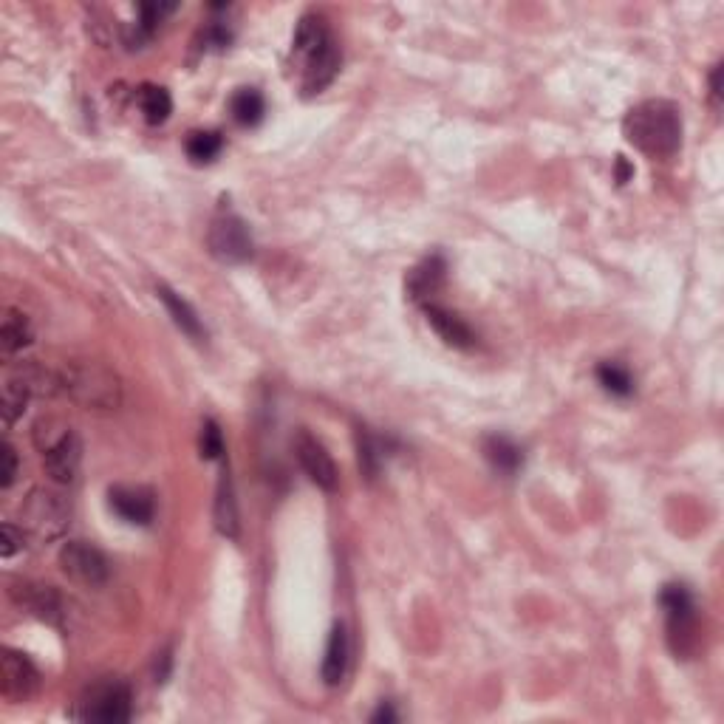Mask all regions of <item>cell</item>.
<instances>
[{
  "label": "cell",
  "mask_w": 724,
  "mask_h": 724,
  "mask_svg": "<svg viewBox=\"0 0 724 724\" xmlns=\"http://www.w3.org/2000/svg\"><path fill=\"white\" fill-rule=\"evenodd\" d=\"M623 133L648 159H671L682 148V111L668 99H645L626 114Z\"/></svg>",
  "instance_id": "cell-1"
},
{
  "label": "cell",
  "mask_w": 724,
  "mask_h": 724,
  "mask_svg": "<svg viewBox=\"0 0 724 724\" xmlns=\"http://www.w3.org/2000/svg\"><path fill=\"white\" fill-rule=\"evenodd\" d=\"M292 60L300 71L303 94H320L340 71V49L320 17L306 15L297 23L292 40Z\"/></svg>",
  "instance_id": "cell-2"
},
{
  "label": "cell",
  "mask_w": 724,
  "mask_h": 724,
  "mask_svg": "<svg viewBox=\"0 0 724 724\" xmlns=\"http://www.w3.org/2000/svg\"><path fill=\"white\" fill-rule=\"evenodd\" d=\"M57 394L88 411H116L122 405V382L108 365L94 360H71L54 371Z\"/></svg>",
  "instance_id": "cell-3"
},
{
  "label": "cell",
  "mask_w": 724,
  "mask_h": 724,
  "mask_svg": "<svg viewBox=\"0 0 724 724\" xmlns=\"http://www.w3.org/2000/svg\"><path fill=\"white\" fill-rule=\"evenodd\" d=\"M659 606L668 620V645L676 657L691 659L699 651V617L693 594L682 583H671L659 594Z\"/></svg>",
  "instance_id": "cell-4"
},
{
  "label": "cell",
  "mask_w": 724,
  "mask_h": 724,
  "mask_svg": "<svg viewBox=\"0 0 724 724\" xmlns=\"http://www.w3.org/2000/svg\"><path fill=\"white\" fill-rule=\"evenodd\" d=\"M74 716L80 722H128L133 716V693L122 679H99L77 699Z\"/></svg>",
  "instance_id": "cell-5"
},
{
  "label": "cell",
  "mask_w": 724,
  "mask_h": 724,
  "mask_svg": "<svg viewBox=\"0 0 724 724\" xmlns=\"http://www.w3.org/2000/svg\"><path fill=\"white\" fill-rule=\"evenodd\" d=\"M71 518V504L57 490H32L23 504V521L26 529L40 541H54L63 535Z\"/></svg>",
  "instance_id": "cell-6"
},
{
  "label": "cell",
  "mask_w": 724,
  "mask_h": 724,
  "mask_svg": "<svg viewBox=\"0 0 724 724\" xmlns=\"http://www.w3.org/2000/svg\"><path fill=\"white\" fill-rule=\"evenodd\" d=\"M207 247L221 264H244L252 258V235L244 218L235 213L215 215L210 232H207Z\"/></svg>",
  "instance_id": "cell-7"
},
{
  "label": "cell",
  "mask_w": 724,
  "mask_h": 724,
  "mask_svg": "<svg viewBox=\"0 0 724 724\" xmlns=\"http://www.w3.org/2000/svg\"><path fill=\"white\" fill-rule=\"evenodd\" d=\"M60 569H63L74 583L88 586V589L105 586V580L111 575L108 558L99 552L94 543L88 541H68L66 546L60 549Z\"/></svg>",
  "instance_id": "cell-8"
},
{
  "label": "cell",
  "mask_w": 724,
  "mask_h": 724,
  "mask_svg": "<svg viewBox=\"0 0 724 724\" xmlns=\"http://www.w3.org/2000/svg\"><path fill=\"white\" fill-rule=\"evenodd\" d=\"M295 453L303 473L312 478L314 484L326 493H334L337 484H340V470L337 464L331 459V453L323 447V442H317L312 433H300L295 439Z\"/></svg>",
  "instance_id": "cell-9"
},
{
  "label": "cell",
  "mask_w": 724,
  "mask_h": 724,
  "mask_svg": "<svg viewBox=\"0 0 724 724\" xmlns=\"http://www.w3.org/2000/svg\"><path fill=\"white\" fill-rule=\"evenodd\" d=\"M80 464H83V442L71 428L54 445L43 450V467L54 484H74Z\"/></svg>",
  "instance_id": "cell-10"
},
{
  "label": "cell",
  "mask_w": 724,
  "mask_h": 724,
  "mask_svg": "<svg viewBox=\"0 0 724 724\" xmlns=\"http://www.w3.org/2000/svg\"><path fill=\"white\" fill-rule=\"evenodd\" d=\"M37 685H40V674L32 665V659L26 657V654H20V651L6 648L3 657H0V688H3V696L23 702V699H29L37 691Z\"/></svg>",
  "instance_id": "cell-11"
},
{
  "label": "cell",
  "mask_w": 724,
  "mask_h": 724,
  "mask_svg": "<svg viewBox=\"0 0 724 724\" xmlns=\"http://www.w3.org/2000/svg\"><path fill=\"white\" fill-rule=\"evenodd\" d=\"M108 504L122 521L136 527H148L156 518V498L145 487H114L108 493Z\"/></svg>",
  "instance_id": "cell-12"
},
{
  "label": "cell",
  "mask_w": 724,
  "mask_h": 724,
  "mask_svg": "<svg viewBox=\"0 0 724 724\" xmlns=\"http://www.w3.org/2000/svg\"><path fill=\"white\" fill-rule=\"evenodd\" d=\"M12 597L15 603H20L26 611H32L34 617L46 620L51 626L60 623L63 617V600L60 594L54 592L51 586H43V583H32V580H20L12 586Z\"/></svg>",
  "instance_id": "cell-13"
},
{
  "label": "cell",
  "mask_w": 724,
  "mask_h": 724,
  "mask_svg": "<svg viewBox=\"0 0 724 724\" xmlns=\"http://www.w3.org/2000/svg\"><path fill=\"white\" fill-rule=\"evenodd\" d=\"M422 309L428 314V323L433 326V331L445 340L447 346L453 348L476 346V331L470 329L459 314L447 312L445 306H439V303H433V300H430V303H422Z\"/></svg>",
  "instance_id": "cell-14"
},
{
  "label": "cell",
  "mask_w": 724,
  "mask_h": 724,
  "mask_svg": "<svg viewBox=\"0 0 724 724\" xmlns=\"http://www.w3.org/2000/svg\"><path fill=\"white\" fill-rule=\"evenodd\" d=\"M348 654H351V648H348V634L343 626H334L329 634V642H326V657H323V668H320V674H323V682L334 688V685H340L343 679H346V671H348Z\"/></svg>",
  "instance_id": "cell-15"
},
{
  "label": "cell",
  "mask_w": 724,
  "mask_h": 724,
  "mask_svg": "<svg viewBox=\"0 0 724 724\" xmlns=\"http://www.w3.org/2000/svg\"><path fill=\"white\" fill-rule=\"evenodd\" d=\"M445 272L447 266L439 255H433V258H428V261H422V264L416 266L411 275H408V289H411L413 300L430 303L433 295L439 292L442 280H445Z\"/></svg>",
  "instance_id": "cell-16"
},
{
  "label": "cell",
  "mask_w": 724,
  "mask_h": 724,
  "mask_svg": "<svg viewBox=\"0 0 724 724\" xmlns=\"http://www.w3.org/2000/svg\"><path fill=\"white\" fill-rule=\"evenodd\" d=\"M156 295H159V300L165 303V309L167 314L173 317V323L179 326L190 340H201V337H207V331H204V326H201V320H198V314L196 309L184 300V297L179 295V292H173L170 286H159L156 289Z\"/></svg>",
  "instance_id": "cell-17"
},
{
  "label": "cell",
  "mask_w": 724,
  "mask_h": 724,
  "mask_svg": "<svg viewBox=\"0 0 724 724\" xmlns=\"http://www.w3.org/2000/svg\"><path fill=\"white\" fill-rule=\"evenodd\" d=\"M481 450H484V459L490 461L498 473H507V476L518 473V467L524 464V450L507 436H487L481 442Z\"/></svg>",
  "instance_id": "cell-18"
},
{
  "label": "cell",
  "mask_w": 724,
  "mask_h": 724,
  "mask_svg": "<svg viewBox=\"0 0 724 724\" xmlns=\"http://www.w3.org/2000/svg\"><path fill=\"white\" fill-rule=\"evenodd\" d=\"M215 527L221 535L227 538H238V504H235V490H232L230 473L224 470L221 484H218V493H215Z\"/></svg>",
  "instance_id": "cell-19"
},
{
  "label": "cell",
  "mask_w": 724,
  "mask_h": 724,
  "mask_svg": "<svg viewBox=\"0 0 724 724\" xmlns=\"http://www.w3.org/2000/svg\"><path fill=\"white\" fill-rule=\"evenodd\" d=\"M32 343V326L29 320L15 309H9L3 317V329H0V348H3V357H15L23 348Z\"/></svg>",
  "instance_id": "cell-20"
},
{
  "label": "cell",
  "mask_w": 724,
  "mask_h": 724,
  "mask_svg": "<svg viewBox=\"0 0 724 724\" xmlns=\"http://www.w3.org/2000/svg\"><path fill=\"white\" fill-rule=\"evenodd\" d=\"M230 111L232 119L244 128H255L266 114V102L264 94L258 88H241L235 91V97L230 99Z\"/></svg>",
  "instance_id": "cell-21"
},
{
  "label": "cell",
  "mask_w": 724,
  "mask_h": 724,
  "mask_svg": "<svg viewBox=\"0 0 724 724\" xmlns=\"http://www.w3.org/2000/svg\"><path fill=\"white\" fill-rule=\"evenodd\" d=\"M136 99H139V108H142V114H145V119H148L150 125H162V122H167V116L173 111V99H170L167 88H162V85H153V83L139 85Z\"/></svg>",
  "instance_id": "cell-22"
},
{
  "label": "cell",
  "mask_w": 724,
  "mask_h": 724,
  "mask_svg": "<svg viewBox=\"0 0 724 724\" xmlns=\"http://www.w3.org/2000/svg\"><path fill=\"white\" fill-rule=\"evenodd\" d=\"M32 385H29V379L23 377H12L6 379V385H3V422H6V428H12L17 422V416H23L26 411V402H29V396H32Z\"/></svg>",
  "instance_id": "cell-23"
},
{
  "label": "cell",
  "mask_w": 724,
  "mask_h": 724,
  "mask_svg": "<svg viewBox=\"0 0 724 724\" xmlns=\"http://www.w3.org/2000/svg\"><path fill=\"white\" fill-rule=\"evenodd\" d=\"M187 156L196 162V165H210L213 159H218V153L224 148V136L218 131H196L190 133L187 139Z\"/></svg>",
  "instance_id": "cell-24"
},
{
  "label": "cell",
  "mask_w": 724,
  "mask_h": 724,
  "mask_svg": "<svg viewBox=\"0 0 724 724\" xmlns=\"http://www.w3.org/2000/svg\"><path fill=\"white\" fill-rule=\"evenodd\" d=\"M597 382L614 396L634 394V379L628 374V368H623L620 362H603V365H597Z\"/></svg>",
  "instance_id": "cell-25"
},
{
  "label": "cell",
  "mask_w": 724,
  "mask_h": 724,
  "mask_svg": "<svg viewBox=\"0 0 724 724\" xmlns=\"http://www.w3.org/2000/svg\"><path fill=\"white\" fill-rule=\"evenodd\" d=\"M198 450H201V459L207 461H215V459H224V433L221 428L215 425L213 419H207L204 425H201V433H198Z\"/></svg>",
  "instance_id": "cell-26"
},
{
  "label": "cell",
  "mask_w": 724,
  "mask_h": 724,
  "mask_svg": "<svg viewBox=\"0 0 724 724\" xmlns=\"http://www.w3.org/2000/svg\"><path fill=\"white\" fill-rule=\"evenodd\" d=\"M357 447H360V467L368 473V478L377 476V461H379V453H377V445H374V439L368 436V433H362L357 436Z\"/></svg>",
  "instance_id": "cell-27"
},
{
  "label": "cell",
  "mask_w": 724,
  "mask_h": 724,
  "mask_svg": "<svg viewBox=\"0 0 724 724\" xmlns=\"http://www.w3.org/2000/svg\"><path fill=\"white\" fill-rule=\"evenodd\" d=\"M0 532H3L0 555H3V558H12V555H17V552L23 549V541H26V538H23V532L17 527H12V524H3Z\"/></svg>",
  "instance_id": "cell-28"
},
{
  "label": "cell",
  "mask_w": 724,
  "mask_h": 724,
  "mask_svg": "<svg viewBox=\"0 0 724 724\" xmlns=\"http://www.w3.org/2000/svg\"><path fill=\"white\" fill-rule=\"evenodd\" d=\"M17 476V453L12 445H3V473H0V487H12Z\"/></svg>",
  "instance_id": "cell-29"
},
{
  "label": "cell",
  "mask_w": 724,
  "mask_h": 724,
  "mask_svg": "<svg viewBox=\"0 0 724 724\" xmlns=\"http://www.w3.org/2000/svg\"><path fill=\"white\" fill-rule=\"evenodd\" d=\"M719 77H722V66H716L710 71V97H713V105H719V99H722V83H719Z\"/></svg>",
  "instance_id": "cell-30"
},
{
  "label": "cell",
  "mask_w": 724,
  "mask_h": 724,
  "mask_svg": "<svg viewBox=\"0 0 724 724\" xmlns=\"http://www.w3.org/2000/svg\"><path fill=\"white\" fill-rule=\"evenodd\" d=\"M631 176H634V167L628 165L626 159L620 156V159H617V181H620V184H626Z\"/></svg>",
  "instance_id": "cell-31"
},
{
  "label": "cell",
  "mask_w": 724,
  "mask_h": 724,
  "mask_svg": "<svg viewBox=\"0 0 724 724\" xmlns=\"http://www.w3.org/2000/svg\"><path fill=\"white\" fill-rule=\"evenodd\" d=\"M371 722H396V713L391 705H382V708L371 716Z\"/></svg>",
  "instance_id": "cell-32"
}]
</instances>
